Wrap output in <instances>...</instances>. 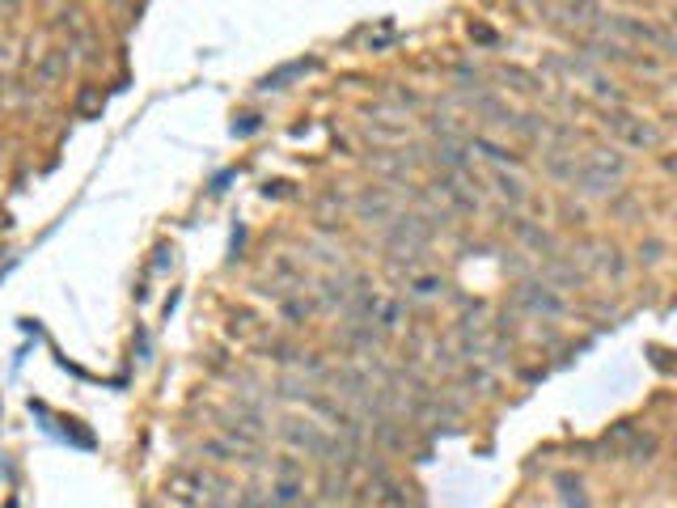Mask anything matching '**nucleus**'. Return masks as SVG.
<instances>
[{
  "instance_id": "3",
  "label": "nucleus",
  "mask_w": 677,
  "mask_h": 508,
  "mask_svg": "<svg viewBox=\"0 0 677 508\" xmlns=\"http://www.w3.org/2000/svg\"><path fill=\"white\" fill-rule=\"evenodd\" d=\"M267 505H310V496H305V479H271Z\"/></svg>"
},
{
  "instance_id": "8",
  "label": "nucleus",
  "mask_w": 677,
  "mask_h": 508,
  "mask_svg": "<svg viewBox=\"0 0 677 508\" xmlns=\"http://www.w3.org/2000/svg\"><path fill=\"white\" fill-rule=\"evenodd\" d=\"M94 106H97V94H94V90H85V94L76 97V111H81V115H90Z\"/></svg>"
},
{
  "instance_id": "9",
  "label": "nucleus",
  "mask_w": 677,
  "mask_h": 508,
  "mask_svg": "<svg viewBox=\"0 0 677 508\" xmlns=\"http://www.w3.org/2000/svg\"><path fill=\"white\" fill-rule=\"evenodd\" d=\"M250 132H259V120H254V115H246L242 123H233V136H250Z\"/></svg>"
},
{
  "instance_id": "5",
  "label": "nucleus",
  "mask_w": 677,
  "mask_h": 508,
  "mask_svg": "<svg viewBox=\"0 0 677 508\" xmlns=\"http://www.w3.org/2000/svg\"><path fill=\"white\" fill-rule=\"evenodd\" d=\"M305 69H314V64H310V60H296V64H284V69H280V73H275V76H267L263 90H284V85H289L292 76H301V73H305Z\"/></svg>"
},
{
  "instance_id": "2",
  "label": "nucleus",
  "mask_w": 677,
  "mask_h": 508,
  "mask_svg": "<svg viewBox=\"0 0 677 508\" xmlns=\"http://www.w3.org/2000/svg\"><path fill=\"white\" fill-rule=\"evenodd\" d=\"M73 51H69V43H60V48H48L43 55H39V64H34V85L43 90V94H51V90H60L64 81H69V69H73Z\"/></svg>"
},
{
  "instance_id": "4",
  "label": "nucleus",
  "mask_w": 677,
  "mask_h": 508,
  "mask_svg": "<svg viewBox=\"0 0 677 508\" xmlns=\"http://www.w3.org/2000/svg\"><path fill=\"white\" fill-rule=\"evenodd\" d=\"M280 314H284V322H289V326H301V322H305V318L314 314V305H310V301H305V297H280Z\"/></svg>"
},
{
  "instance_id": "7",
  "label": "nucleus",
  "mask_w": 677,
  "mask_h": 508,
  "mask_svg": "<svg viewBox=\"0 0 677 508\" xmlns=\"http://www.w3.org/2000/svg\"><path fill=\"white\" fill-rule=\"evenodd\" d=\"M25 0H0V22H13V18H22Z\"/></svg>"
},
{
  "instance_id": "6",
  "label": "nucleus",
  "mask_w": 677,
  "mask_h": 508,
  "mask_svg": "<svg viewBox=\"0 0 677 508\" xmlns=\"http://www.w3.org/2000/svg\"><path fill=\"white\" fill-rule=\"evenodd\" d=\"M386 208H389V204L382 199V195H377V199H373V195H364V199H361V217H382Z\"/></svg>"
},
{
  "instance_id": "1",
  "label": "nucleus",
  "mask_w": 677,
  "mask_h": 508,
  "mask_svg": "<svg viewBox=\"0 0 677 508\" xmlns=\"http://www.w3.org/2000/svg\"><path fill=\"white\" fill-rule=\"evenodd\" d=\"M212 491H225V484L208 470H174L166 479L169 505H212Z\"/></svg>"
}]
</instances>
